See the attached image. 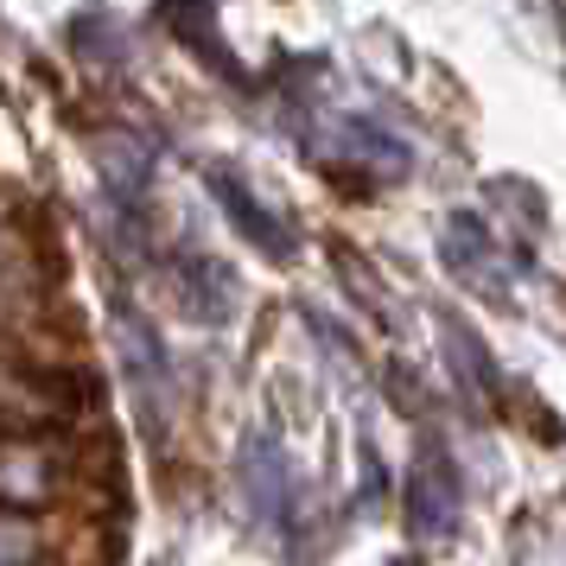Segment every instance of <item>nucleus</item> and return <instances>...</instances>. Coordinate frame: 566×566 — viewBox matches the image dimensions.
<instances>
[{"instance_id": "f257e3e1", "label": "nucleus", "mask_w": 566, "mask_h": 566, "mask_svg": "<svg viewBox=\"0 0 566 566\" xmlns=\"http://www.w3.org/2000/svg\"><path fill=\"white\" fill-rule=\"evenodd\" d=\"M312 154L325 159L332 172H350L357 185H382V179H401L408 172V147L395 134L369 128V122H350V115L312 128Z\"/></svg>"}, {"instance_id": "f03ea898", "label": "nucleus", "mask_w": 566, "mask_h": 566, "mask_svg": "<svg viewBox=\"0 0 566 566\" xmlns=\"http://www.w3.org/2000/svg\"><path fill=\"white\" fill-rule=\"evenodd\" d=\"M446 268L459 274V286L490 293V300H503V293L522 281V255H510V242L490 235L478 217H452V223H446Z\"/></svg>"}, {"instance_id": "7ed1b4c3", "label": "nucleus", "mask_w": 566, "mask_h": 566, "mask_svg": "<svg viewBox=\"0 0 566 566\" xmlns=\"http://www.w3.org/2000/svg\"><path fill=\"white\" fill-rule=\"evenodd\" d=\"M408 528L427 535V541L459 528V471H452L446 452H433V446H427L408 471Z\"/></svg>"}, {"instance_id": "20e7f679", "label": "nucleus", "mask_w": 566, "mask_h": 566, "mask_svg": "<svg viewBox=\"0 0 566 566\" xmlns=\"http://www.w3.org/2000/svg\"><path fill=\"white\" fill-rule=\"evenodd\" d=\"M115 344H122V369H128V382H134V395H140L147 420H166V413H172V369H166L159 337L122 306L115 312Z\"/></svg>"}, {"instance_id": "39448f33", "label": "nucleus", "mask_w": 566, "mask_h": 566, "mask_svg": "<svg viewBox=\"0 0 566 566\" xmlns=\"http://www.w3.org/2000/svg\"><path fill=\"white\" fill-rule=\"evenodd\" d=\"M205 179H210V191H217V205L230 210L235 230L249 235L255 249H268L274 261L293 255V230H286V217H281L274 205H261V191H249V185H242V179L230 172V166H210Z\"/></svg>"}, {"instance_id": "423d86ee", "label": "nucleus", "mask_w": 566, "mask_h": 566, "mask_svg": "<svg viewBox=\"0 0 566 566\" xmlns=\"http://www.w3.org/2000/svg\"><path fill=\"white\" fill-rule=\"evenodd\" d=\"M242 484H249V503H255L261 528H281L286 510H293V478H286V459L268 439H249L242 446Z\"/></svg>"}, {"instance_id": "0eeeda50", "label": "nucleus", "mask_w": 566, "mask_h": 566, "mask_svg": "<svg viewBox=\"0 0 566 566\" xmlns=\"http://www.w3.org/2000/svg\"><path fill=\"white\" fill-rule=\"evenodd\" d=\"M166 286H172V300H179L191 318H230V312H235V281L217 268V261H205V255H179Z\"/></svg>"}, {"instance_id": "6e6552de", "label": "nucleus", "mask_w": 566, "mask_h": 566, "mask_svg": "<svg viewBox=\"0 0 566 566\" xmlns=\"http://www.w3.org/2000/svg\"><path fill=\"white\" fill-rule=\"evenodd\" d=\"M166 7V20L191 39V52H210L223 71H230V57H223V45H217V32H210V13H217V0H159Z\"/></svg>"}]
</instances>
